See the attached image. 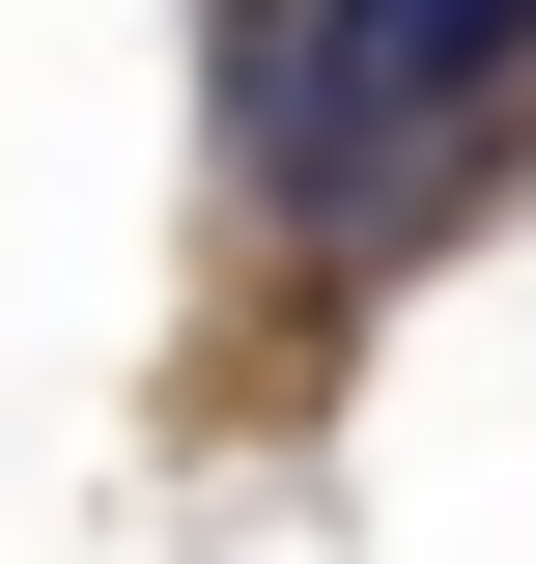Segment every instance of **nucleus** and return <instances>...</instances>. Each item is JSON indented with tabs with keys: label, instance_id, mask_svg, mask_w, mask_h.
Listing matches in <instances>:
<instances>
[{
	"label": "nucleus",
	"instance_id": "obj_1",
	"mask_svg": "<svg viewBox=\"0 0 536 564\" xmlns=\"http://www.w3.org/2000/svg\"><path fill=\"white\" fill-rule=\"evenodd\" d=\"M226 170H255L282 226H367L424 170V141H480L536 85V0H226Z\"/></svg>",
	"mask_w": 536,
	"mask_h": 564
}]
</instances>
